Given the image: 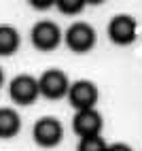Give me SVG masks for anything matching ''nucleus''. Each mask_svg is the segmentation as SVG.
<instances>
[{
	"label": "nucleus",
	"instance_id": "nucleus-1",
	"mask_svg": "<svg viewBox=\"0 0 142 151\" xmlns=\"http://www.w3.org/2000/svg\"><path fill=\"white\" fill-rule=\"evenodd\" d=\"M9 96L15 104L19 106H28L36 102L38 94V81L32 75H17L11 83H9Z\"/></svg>",
	"mask_w": 142,
	"mask_h": 151
},
{
	"label": "nucleus",
	"instance_id": "nucleus-2",
	"mask_svg": "<svg viewBox=\"0 0 142 151\" xmlns=\"http://www.w3.org/2000/svg\"><path fill=\"white\" fill-rule=\"evenodd\" d=\"M32 134H34L36 145L51 149V147L62 143L64 128H62V124H59V119H55V117H40L38 122L34 124Z\"/></svg>",
	"mask_w": 142,
	"mask_h": 151
},
{
	"label": "nucleus",
	"instance_id": "nucleus-3",
	"mask_svg": "<svg viewBox=\"0 0 142 151\" xmlns=\"http://www.w3.org/2000/svg\"><path fill=\"white\" fill-rule=\"evenodd\" d=\"M36 81H38V94H43L49 100H59L62 96L68 94V87H70L68 77L57 68H51L47 73H43L40 79H36Z\"/></svg>",
	"mask_w": 142,
	"mask_h": 151
},
{
	"label": "nucleus",
	"instance_id": "nucleus-4",
	"mask_svg": "<svg viewBox=\"0 0 142 151\" xmlns=\"http://www.w3.org/2000/svg\"><path fill=\"white\" fill-rule=\"evenodd\" d=\"M136 32H138V26H136V19L131 15H115L108 24V38L113 41L115 45H131L136 41Z\"/></svg>",
	"mask_w": 142,
	"mask_h": 151
},
{
	"label": "nucleus",
	"instance_id": "nucleus-5",
	"mask_svg": "<svg viewBox=\"0 0 142 151\" xmlns=\"http://www.w3.org/2000/svg\"><path fill=\"white\" fill-rule=\"evenodd\" d=\"M30 38H32V45L38 51H51V49H55L59 45V41H62V32H59L57 24L45 19V22H38L32 28Z\"/></svg>",
	"mask_w": 142,
	"mask_h": 151
},
{
	"label": "nucleus",
	"instance_id": "nucleus-6",
	"mask_svg": "<svg viewBox=\"0 0 142 151\" xmlns=\"http://www.w3.org/2000/svg\"><path fill=\"white\" fill-rule=\"evenodd\" d=\"M66 43H68V47L72 49L74 53H87L89 49L96 45V30L89 24L76 22V24H72L68 28Z\"/></svg>",
	"mask_w": 142,
	"mask_h": 151
},
{
	"label": "nucleus",
	"instance_id": "nucleus-7",
	"mask_svg": "<svg viewBox=\"0 0 142 151\" xmlns=\"http://www.w3.org/2000/svg\"><path fill=\"white\" fill-rule=\"evenodd\" d=\"M98 87L91 81H76L68 87V100L76 111H87L93 109L98 102Z\"/></svg>",
	"mask_w": 142,
	"mask_h": 151
},
{
	"label": "nucleus",
	"instance_id": "nucleus-8",
	"mask_svg": "<svg viewBox=\"0 0 142 151\" xmlns=\"http://www.w3.org/2000/svg\"><path fill=\"white\" fill-rule=\"evenodd\" d=\"M72 130L81 138L100 136V132H102V115H100L96 109L76 111V115L72 119Z\"/></svg>",
	"mask_w": 142,
	"mask_h": 151
},
{
	"label": "nucleus",
	"instance_id": "nucleus-9",
	"mask_svg": "<svg viewBox=\"0 0 142 151\" xmlns=\"http://www.w3.org/2000/svg\"><path fill=\"white\" fill-rule=\"evenodd\" d=\"M19 128H21V119H19V113L15 109H0V138H13L17 136Z\"/></svg>",
	"mask_w": 142,
	"mask_h": 151
},
{
	"label": "nucleus",
	"instance_id": "nucleus-10",
	"mask_svg": "<svg viewBox=\"0 0 142 151\" xmlns=\"http://www.w3.org/2000/svg\"><path fill=\"white\" fill-rule=\"evenodd\" d=\"M19 49V32L13 26H0V55H13Z\"/></svg>",
	"mask_w": 142,
	"mask_h": 151
},
{
	"label": "nucleus",
	"instance_id": "nucleus-11",
	"mask_svg": "<svg viewBox=\"0 0 142 151\" xmlns=\"http://www.w3.org/2000/svg\"><path fill=\"white\" fill-rule=\"evenodd\" d=\"M57 9L62 11L64 15H76V13H81L85 9V0H57Z\"/></svg>",
	"mask_w": 142,
	"mask_h": 151
},
{
	"label": "nucleus",
	"instance_id": "nucleus-12",
	"mask_svg": "<svg viewBox=\"0 0 142 151\" xmlns=\"http://www.w3.org/2000/svg\"><path fill=\"white\" fill-rule=\"evenodd\" d=\"M106 143L102 136H89V138H81L78 151H106Z\"/></svg>",
	"mask_w": 142,
	"mask_h": 151
},
{
	"label": "nucleus",
	"instance_id": "nucleus-13",
	"mask_svg": "<svg viewBox=\"0 0 142 151\" xmlns=\"http://www.w3.org/2000/svg\"><path fill=\"white\" fill-rule=\"evenodd\" d=\"M30 2H32L36 9H49L51 4H55L53 0H30Z\"/></svg>",
	"mask_w": 142,
	"mask_h": 151
},
{
	"label": "nucleus",
	"instance_id": "nucleus-14",
	"mask_svg": "<svg viewBox=\"0 0 142 151\" xmlns=\"http://www.w3.org/2000/svg\"><path fill=\"white\" fill-rule=\"evenodd\" d=\"M106 151H131V147H127L123 143H115V145H108Z\"/></svg>",
	"mask_w": 142,
	"mask_h": 151
},
{
	"label": "nucleus",
	"instance_id": "nucleus-15",
	"mask_svg": "<svg viewBox=\"0 0 142 151\" xmlns=\"http://www.w3.org/2000/svg\"><path fill=\"white\" fill-rule=\"evenodd\" d=\"M2 83H4V75H2V68H0V87H2Z\"/></svg>",
	"mask_w": 142,
	"mask_h": 151
}]
</instances>
